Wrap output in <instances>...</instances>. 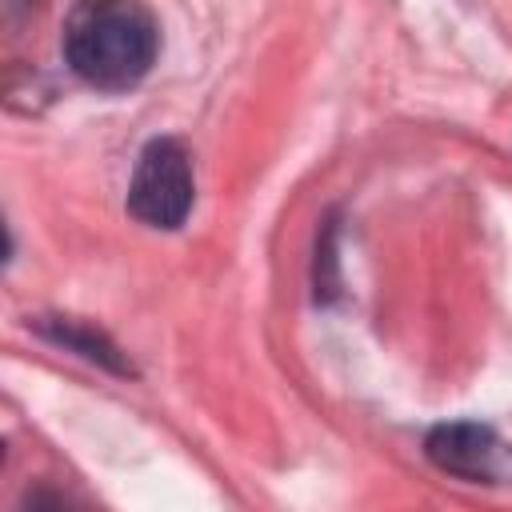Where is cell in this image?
<instances>
[{
    "instance_id": "cell-1",
    "label": "cell",
    "mask_w": 512,
    "mask_h": 512,
    "mask_svg": "<svg viewBox=\"0 0 512 512\" xmlns=\"http://www.w3.org/2000/svg\"><path fill=\"white\" fill-rule=\"evenodd\" d=\"M160 52V28L140 0H76L64 24L68 68L100 88L124 92L148 76Z\"/></svg>"
},
{
    "instance_id": "cell-2",
    "label": "cell",
    "mask_w": 512,
    "mask_h": 512,
    "mask_svg": "<svg viewBox=\"0 0 512 512\" xmlns=\"http://www.w3.org/2000/svg\"><path fill=\"white\" fill-rule=\"evenodd\" d=\"M192 196H196V180L184 144L172 136L152 140L136 160L128 184V212L148 228H180L184 216L192 212Z\"/></svg>"
},
{
    "instance_id": "cell-3",
    "label": "cell",
    "mask_w": 512,
    "mask_h": 512,
    "mask_svg": "<svg viewBox=\"0 0 512 512\" xmlns=\"http://www.w3.org/2000/svg\"><path fill=\"white\" fill-rule=\"evenodd\" d=\"M424 452L440 472H452L472 484H500L512 476L508 444L496 436V428L476 424V420L436 424L424 440Z\"/></svg>"
},
{
    "instance_id": "cell-4",
    "label": "cell",
    "mask_w": 512,
    "mask_h": 512,
    "mask_svg": "<svg viewBox=\"0 0 512 512\" xmlns=\"http://www.w3.org/2000/svg\"><path fill=\"white\" fill-rule=\"evenodd\" d=\"M44 332H48L52 340H60L64 348H72V352H80V356H88V360H96V364H104V368L124 372V360L116 356V348H112L100 332H92V328H84V324H76V320H48Z\"/></svg>"
}]
</instances>
